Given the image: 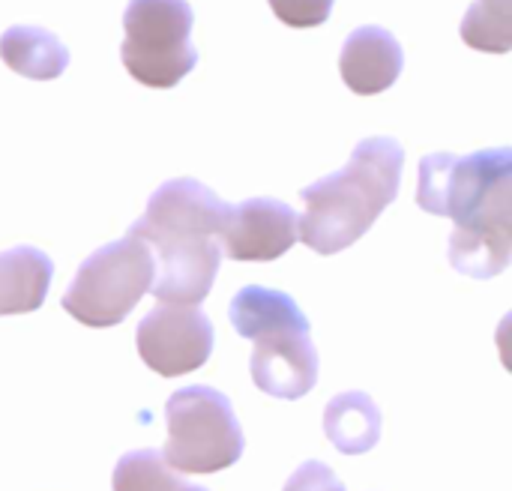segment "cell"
Masks as SVG:
<instances>
[{
	"label": "cell",
	"instance_id": "6da1fadb",
	"mask_svg": "<svg viewBox=\"0 0 512 491\" xmlns=\"http://www.w3.org/2000/svg\"><path fill=\"white\" fill-rule=\"evenodd\" d=\"M510 147L471 156L432 153L420 162L417 207L456 222L450 264L474 279L501 276L510 267Z\"/></svg>",
	"mask_w": 512,
	"mask_h": 491
},
{
	"label": "cell",
	"instance_id": "7a4b0ae2",
	"mask_svg": "<svg viewBox=\"0 0 512 491\" xmlns=\"http://www.w3.org/2000/svg\"><path fill=\"white\" fill-rule=\"evenodd\" d=\"M228 213L231 204L189 177L168 180L150 195L144 216L129 234L153 255L156 279L150 294L159 303L198 306L207 300L222 264L219 231Z\"/></svg>",
	"mask_w": 512,
	"mask_h": 491
},
{
	"label": "cell",
	"instance_id": "3957f363",
	"mask_svg": "<svg viewBox=\"0 0 512 491\" xmlns=\"http://www.w3.org/2000/svg\"><path fill=\"white\" fill-rule=\"evenodd\" d=\"M402 168L405 150L396 138H363L345 168L300 192L303 216H297V234L303 243L318 255L354 246L396 201Z\"/></svg>",
	"mask_w": 512,
	"mask_h": 491
},
{
	"label": "cell",
	"instance_id": "277c9868",
	"mask_svg": "<svg viewBox=\"0 0 512 491\" xmlns=\"http://www.w3.org/2000/svg\"><path fill=\"white\" fill-rule=\"evenodd\" d=\"M165 462L180 474H219L240 462L246 438L231 399L213 387H183L165 405Z\"/></svg>",
	"mask_w": 512,
	"mask_h": 491
},
{
	"label": "cell",
	"instance_id": "5b68a950",
	"mask_svg": "<svg viewBox=\"0 0 512 491\" xmlns=\"http://www.w3.org/2000/svg\"><path fill=\"white\" fill-rule=\"evenodd\" d=\"M156 279L150 249L126 234L117 243L96 249L75 273L63 294V309L84 327H117L138 306Z\"/></svg>",
	"mask_w": 512,
	"mask_h": 491
},
{
	"label": "cell",
	"instance_id": "8992f818",
	"mask_svg": "<svg viewBox=\"0 0 512 491\" xmlns=\"http://www.w3.org/2000/svg\"><path fill=\"white\" fill-rule=\"evenodd\" d=\"M192 24L195 15L186 0H129L120 45L126 72L144 87H177L198 63Z\"/></svg>",
	"mask_w": 512,
	"mask_h": 491
},
{
	"label": "cell",
	"instance_id": "52a82bcc",
	"mask_svg": "<svg viewBox=\"0 0 512 491\" xmlns=\"http://www.w3.org/2000/svg\"><path fill=\"white\" fill-rule=\"evenodd\" d=\"M135 348L147 369L162 378H180L210 360L213 324L198 306L159 303L141 318Z\"/></svg>",
	"mask_w": 512,
	"mask_h": 491
},
{
	"label": "cell",
	"instance_id": "ba28073f",
	"mask_svg": "<svg viewBox=\"0 0 512 491\" xmlns=\"http://www.w3.org/2000/svg\"><path fill=\"white\" fill-rule=\"evenodd\" d=\"M252 348V381L273 399H303L318 384V351L309 339L306 321H285L258 330L249 339Z\"/></svg>",
	"mask_w": 512,
	"mask_h": 491
},
{
	"label": "cell",
	"instance_id": "9c48e42d",
	"mask_svg": "<svg viewBox=\"0 0 512 491\" xmlns=\"http://www.w3.org/2000/svg\"><path fill=\"white\" fill-rule=\"evenodd\" d=\"M297 243V213L276 198H249L231 207L219 246L231 261H276Z\"/></svg>",
	"mask_w": 512,
	"mask_h": 491
},
{
	"label": "cell",
	"instance_id": "30bf717a",
	"mask_svg": "<svg viewBox=\"0 0 512 491\" xmlns=\"http://www.w3.org/2000/svg\"><path fill=\"white\" fill-rule=\"evenodd\" d=\"M405 66V54L399 39L375 24L357 27L339 54V72L342 81L348 84V90H354L357 96H375L384 93L396 84V78L402 75Z\"/></svg>",
	"mask_w": 512,
	"mask_h": 491
},
{
	"label": "cell",
	"instance_id": "8fae6325",
	"mask_svg": "<svg viewBox=\"0 0 512 491\" xmlns=\"http://www.w3.org/2000/svg\"><path fill=\"white\" fill-rule=\"evenodd\" d=\"M54 276V264L33 246H12L0 252V318L36 312Z\"/></svg>",
	"mask_w": 512,
	"mask_h": 491
},
{
	"label": "cell",
	"instance_id": "7c38bea8",
	"mask_svg": "<svg viewBox=\"0 0 512 491\" xmlns=\"http://www.w3.org/2000/svg\"><path fill=\"white\" fill-rule=\"evenodd\" d=\"M384 417L369 393H339L324 408V435L342 456H363L378 447Z\"/></svg>",
	"mask_w": 512,
	"mask_h": 491
},
{
	"label": "cell",
	"instance_id": "4fadbf2b",
	"mask_svg": "<svg viewBox=\"0 0 512 491\" xmlns=\"http://www.w3.org/2000/svg\"><path fill=\"white\" fill-rule=\"evenodd\" d=\"M0 60L33 81H51L66 72L69 66V51L66 45L48 33L45 27L33 24H15L0 36Z\"/></svg>",
	"mask_w": 512,
	"mask_h": 491
},
{
	"label": "cell",
	"instance_id": "5bb4252c",
	"mask_svg": "<svg viewBox=\"0 0 512 491\" xmlns=\"http://www.w3.org/2000/svg\"><path fill=\"white\" fill-rule=\"evenodd\" d=\"M186 480L174 471L162 450H132L120 456L111 474V491H177Z\"/></svg>",
	"mask_w": 512,
	"mask_h": 491
},
{
	"label": "cell",
	"instance_id": "9a60e30c",
	"mask_svg": "<svg viewBox=\"0 0 512 491\" xmlns=\"http://www.w3.org/2000/svg\"><path fill=\"white\" fill-rule=\"evenodd\" d=\"M462 39L474 51L507 54L512 45L510 0H477L462 18Z\"/></svg>",
	"mask_w": 512,
	"mask_h": 491
},
{
	"label": "cell",
	"instance_id": "2e32d148",
	"mask_svg": "<svg viewBox=\"0 0 512 491\" xmlns=\"http://www.w3.org/2000/svg\"><path fill=\"white\" fill-rule=\"evenodd\" d=\"M267 3L282 24L303 30V27H321L330 18L336 0H267Z\"/></svg>",
	"mask_w": 512,
	"mask_h": 491
},
{
	"label": "cell",
	"instance_id": "e0dca14e",
	"mask_svg": "<svg viewBox=\"0 0 512 491\" xmlns=\"http://www.w3.org/2000/svg\"><path fill=\"white\" fill-rule=\"evenodd\" d=\"M282 491H345L336 471L324 462H303L285 483Z\"/></svg>",
	"mask_w": 512,
	"mask_h": 491
},
{
	"label": "cell",
	"instance_id": "ac0fdd59",
	"mask_svg": "<svg viewBox=\"0 0 512 491\" xmlns=\"http://www.w3.org/2000/svg\"><path fill=\"white\" fill-rule=\"evenodd\" d=\"M177 491H210V489H204V486H189V483H183V486H180Z\"/></svg>",
	"mask_w": 512,
	"mask_h": 491
}]
</instances>
